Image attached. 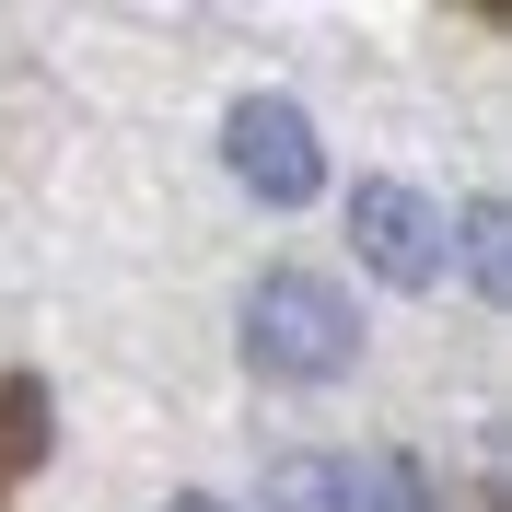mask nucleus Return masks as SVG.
I'll list each match as a JSON object with an SVG mask.
<instances>
[{"label":"nucleus","mask_w":512,"mask_h":512,"mask_svg":"<svg viewBox=\"0 0 512 512\" xmlns=\"http://www.w3.org/2000/svg\"><path fill=\"white\" fill-rule=\"evenodd\" d=\"M245 373L268 384H338L361 361V303L338 280H315V268H268V280L245 291Z\"/></svg>","instance_id":"1"},{"label":"nucleus","mask_w":512,"mask_h":512,"mask_svg":"<svg viewBox=\"0 0 512 512\" xmlns=\"http://www.w3.org/2000/svg\"><path fill=\"white\" fill-rule=\"evenodd\" d=\"M222 163L245 175L268 210H303V198H326V140H315V117L291 94H245L222 117Z\"/></svg>","instance_id":"2"},{"label":"nucleus","mask_w":512,"mask_h":512,"mask_svg":"<svg viewBox=\"0 0 512 512\" xmlns=\"http://www.w3.org/2000/svg\"><path fill=\"white\" fill-rule=\"evenodd\" d=\"M350 245H361V268H373V280H396V291H419L431 268H443V222H431V198L396 187V175L350 187Z\"/></svg>","instance_id":"3"},{"label":"nucleus","mask_w":512,"mask_h":512,"mask_svg":"<svg viewBox=\"0 0 512 512\" xmlns=\"http://www.w3.org/2000/svg\"><path fill=\"white\" fill-rule=\"evenodd\" d=\"M256 501L268 512H350V466H338V454H280Z\"/></svg>","instance_id":"4"},{"label":"nucleus","mask_w":512,"mask_h":512,"mask_svg":"<svg viewBox=\"0 0 512 512\" xmlns=\"http://www.w3.org/2000/svg\"><path fill=\"white\" fill-rule=\"evenodd\" d=\"M350 512H431V478H419L408 454H350Z\"/></svg>","instance_id":"5"},{"label":"nucleus","mask_w":512,"mask_h":512,"mask_svg":"<svg viewBox=\"0 0 512 512\" xmlns=\"http://www.w3.org/2000/svg\"><path fill=\"white\" fill-rule=\"evenodd\" d=\"M466 280H478V291L512 280V256H501V198H478V210H466Z\"/></svg>","instance_id":"6"},{"label":"nucleus","mask_w":512,"mask_h":512,"mask_svg":"<svg viewBox=\"0 0 512 512\" xmlns=\"http://www.w3.org/2000/svg\"><path fill=\"white\" fill-rule=\"evenodd\" d=\"M163 512H233V501H210V489H187V501H163Z\"/></svg>","instance_id":"7"}]
</instances>
